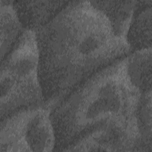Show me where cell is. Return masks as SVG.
Returning <instances> with one entry per match:
<instances>
[{
    "mask_svg": "<svg viewBox=\"0 0 152 152\" xmlns=\"http://www.w3.org/2000/svg\"><path fill=\"white\" fill-rule=\"evenodd\" d=\"M151 90L141 94L135 115L140 135L141 151L152 152Z\"/></svg>",
    "mask_w": 152,
    "mask_h": 152,
    "instance_id": "11",
    "label": "cell"
},
{
    "mask_svg": "<svg viewBox=\"0 0 152 152\" xmlns=\"http://www.w3.org/2000/svg\"><path fill=\"white\" fill-rule=\"evenodd\" d=\"M1 60L10 53L25 28L12 5V1L0 0Z\"/></svg>",
    "mask_w": 152,
    "mask_h": 152,
    "instance_id": "10",
    "label": "cell"
},
{
    "mask_svg": "<svg viewBox=\"0 0 152 152\" xmlns=\"http://www.w3.org/2000/svg\"><path fill=\"white\" fill-rule=\"evenodd\" d=\"M46 103L16 111L1 119L0 152L52 151L56 135Z\"/></svg>",
    "mask_w": 152,
    "mask_h": 152,
    "instance_id": "4",
    "label": "cell"
},
{
    "mask_svg": "<svg viewBox=\"0 0 152 152\" xmlns=\"http://www.w3.org/2000/svg\"><path fill=\"white\" fill-rule=\"evenodd\" d=\"M126 56L93 74L51 110L54 151L108 119L135 115L141 93L128 77Z\"/></svg>",
    "mask_w": 152,
    "mask_h": 152,
    "instance_id": "2",
    "label": "cell"
},
{
    "mask_svg": "<svg viewBox=\"0 0 152 152\" xmlns=\"http://www.w3.org/2000/svg\"><path fill=\"white\" fill-rule=\"evenodd\" d=\"M152 1H138L126 36L131 52L151 48Z\"/></svg>",
    "mask_w": 152,
    "mask_h": 152,
    "instance_id": "7",
    "label": "cell"
},
{
    "mask_svg": "<svg viewBox=\"0 0 152 152\" xmlns=\"http://www.w3.org/2000/svg\"><path fill=\"white\" fill-rule=\"evenodd\" d=\"M64 151H141L135 115L108 119L82 135Z\"/></svg>",
    "mask_w": 152,
    "mask_h": 152,
    "instance_id": "5",
    "label": "cell"
},
{
    "mask_svg": "<svg viewBox=\"0 0 152 152\" xmlns=\"http://www.w3.org/2000/svg\"><path fill=\"white\" fill-rule=\"evenodd\" d=\"M69 1H12L25 29L35 30L49 22Z\"/></svg>",
    "mask_w": 152,
    "mask_h": 152,
    "instance_id": "6",
    "label": "cell"
},
{
    "mask_svg": "<svg viewBox=\"0 0 152 152\" xmlns=\"http://www.w3.org/2000/svg\"><path fill=\"white\" fill-rule=\"evenodd\" d=\"M109 20L116 33L126 40L138 1H90Z\"/></svg>",
    "mask_w": 152,
    "mask_h": 152,
    "instance_id": "8",
    "label": "cell"
},
{
    "mask_svg": "<svg viewBox=\"0 0 152 152\" xmlns=\"http://www.w3.org/2000/svg\"><path fill=\"white\" fill-rule=\"evenodd\" d=\"M0 87L1 119L20 109L45 103L34 30L25 29L1 61Z\"/></svg>",
    "mask_w": 152,
    "mask_h": 152,
    "instance_id": "3",
    "label": "cell"
},
{
    "mask_svg": "<svg viewBox=\"0 0 152 152\" xmlns=\"http://www.w3.org/2000/svg\"><path fill=\"white\" fill-rule=\"evenodd\" d=\"M34 31L40 81L51 110L82 82L131 52L90 1H69Z\"/></svg>",
    "mask_w": 152,
    "mask_h": 152,
    "instance_id": "1",
    "label": "cell"
},
{
    "mask_svg": "<svg viewBox=\"0 0 152 152\" xmlns=\"http://www.w3.org/2000/svg\"><path fill=\"white\" fill-rule=\"evenodd\" d=\"M126 58L127 73L133 86L141 94L151 90L152 48L131 52Z\"/></svg>",
    "mask_w": 152,
    "mask_h": 152,
    "instance_id": "9",
    "label": "cell"
}]
</instances>
